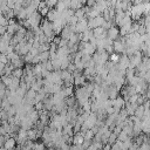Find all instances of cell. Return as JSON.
I'll use <instances>...</instances> for the list:
<instances>
[{
	"label": "cell",
	"mask_w": 150,
	"mask_h": 150,
	"mask_svg": "<svg viewBox=\"0 0 150 150\" xmlns=\"http://www.w3.org/2000/svg\"><path fill=\"white\" fill-rule=\"evenodd\" d=\"M62 90H63L66 97H71V96H74L73 94H75V93H74V86H73V87H63Z\"/></svg>",
	"instance_id": "obj_18"
},
{
	"label": "cell",
	"mask_w": 150,
	"mask_h": 150,
	"mask_svg": "<svg viewBox=\"0 0 150 150\" xmlns=\"http://www.w3.org/2000/svg\"><path fill=\"white\" fill-rule=\"evenodd\" d=\"M144 112H145V108L143 107V105H138V108L136 109V111H135V116H137L138 118H143V116H144Z\"/></svg>",
	"instance_id": "obj_19"
},
{
	"label": "cell",
	"mask_w": 150,
	"mask_h": 150,
	"mask_svg": "<svg viewBox=\"0 0 150 150\" xmlns=\"http://www.w3.org/2000/svg\"><path fill=\"white\" fill-rule=\"evenodd\" d=\"M86 2L84 1H79V0H73L70 2V9L73 11H77V9H81L82 7H84Z\"/></svg>",
	"instance_id": "obj_11"
},
{
	"label": "cell",
	"mask_w": 150,
	"mask_h": 150,
	"mask_svg": "<svg viewBox=\"0 0 150 150\" xmlns=\"http://www.w3.org/2000/svg\"><path fill=\"white\" fill-rule=\"evenodd\" d=\"M12 80H13V76H7V75H5V76H1V82H2V83H5V84L7 86V88L11 86V83H12Z\"/></svg>",
	"instance_id": "obj_21"
},
{
	"label": "cell",
	"mask_w": 150,
	"mask_h": 150,
	"mask_svg": "<svg viewBox=\"0 0 150 150\" xmlns=\"http://www.w3.org/2000/svg\"><path fill=\"white\" fill-rule=\"evenodd\" d=\"M107 34H108V38H109L110 40L116 41V40L120 38V29H118L116 26H112V27L107 32Z\"/></svg>",
	"instance_id": "obj_6"
},
{
	"label": "cell",
	"mask_w": 150,
	"mask_h": 150,
	"mask_svg": "<svg viewBox=\"0 0 150 150\" xmlns=\"http://www.w3.org/2000/svg\"><path fill=\"white\" fill-rule=\"evenodd\" d=\"M0 63L1 64H5V66H7L9 63V60H8V57H7L6 54H1L0 55Z\"/></svg>",
	"instance_id": "obj_29"
},
{
	"label": "cell",
	"mask_w": 150,
	"mask_h": 150,
	"mask_svg": "<svg viewBox=\"0 0 150 150\" xmlns=\"http://www.w3.org/2000/svg\"><path fill=\"white\" fill-rule=\"evenodd\" d=\"M145 28H146V33H148V34H150V25L145 26Z\"/></svg>",
	"instance_id": "obj_40"
},
{
	"label": "cell",
	"mask_w": 150,
	"mask_h": 150,
	"mask_svg": "<svg viewBox=\"0 0 150 150\" xmlns=\"http://www.w3.org/2000/svg\"><path fill=\"white\" fill-rule=\"evenodd\" d=\"M138 94H136V95H132L131 97H130V100H129V102L130 103H137V100H138Z\"/></svg>",
	"instance_id": "obj_34"
},
{
	"label": "cell",
	"mask_w": 150,
	"mask_h": 150,
	"mask_svg": "<svg viewBox=\"0 0 150 150\" xmlns=\"http://www.w3.org/2000/svg\"><path fill=\"white\" fill-rule=\"evenodd\" d=\"M134 127H130V125H125L123 128V131L129 136V137H134Z\"/></svg>",
	"instance_id": "obj_24"
},
{
	"label": "cell",
	"mask_w": 150,
	"mask_h": 150,
	"mask_svg": "<svg viewBox=\"0 0 150 150\" xmlns=\"http://www.w3.org/2000/svg\"><path fill=\"white\" fill-rule=\"evenodd\" d=\"M125 47H127V45H124L121 40H120V38L116 40V41H114V52L115 53H117V54H123L124 53V50H125Z\"/></svg>",
	"instance_id": "obj_5"
},
{
	"label": "cell",
	"mask_w": 150,
	"mask_h": 150,
	"mask_svg": "<svg viewBox=\"0 0 150 150\" xmlns=\"http://www.w3.org/2000/svg\"><path fill=\"white\" fill-rule=\"evenodd\" d=\"M124 108H125V110L128 111L129 116H134V115H135L136 109L138 108V104H137V103H130V102H127Z\"/></svg>",
	"instance_id": "obj_9"
},
{
	"label": "cell",
	"mask_w": 150,
	"mask_h": 150,
	"mask_svg": "<svg viewBox=\"0 0 150 150\" xmlns=\"http://www.w3.org/2000/svg\"><path fill=\"white\" fill-rule=\"evenodd\" d=\"M145 97H146L148 100H150V87L148 88V90H146V93H145Z\"/></svg>",
	"instance_id": "obj_39"
},
{
	"label": "cell",
	"mask_w": 150,
	"mask_h": 150,
	"mask_svg": "<svg viewBox=\"0 0 150 150\" xmlns=\"http://www.w3.org/2000/svg\"><path fill=\"white\" fill-rule=\"evenodd\" d=\"M143 20H144V26H148V25H150V14H149V15H145Z\"/></svg>",
	"instance_id": "obj_35"
},
{
	"label": "cell",
	"mask_w": 150,
	"mask_h": 150,
	"mask_svg": "<svg viewBox=\"0 0 150 150\" xmlns=\"http://www.w3.org/2000/svg\"><path fill=\"white\" fill-rule=\"evenodd\" d=\"M8 23H9L8 19H7V18H6L4 14H0V26L7 27V26H8Z\"/></svg>",
	"instance_id": "obj_26"
},
{
	"label": "cell",
	"mask_w": 150,
	"mask_h": 150,
	"mask_svg": "<svg viewBox=\"0 0 150 150\" xmlns=\"http://www.w3.org/2000/svg\"><path fill=\"white\" fill-rule=\"evenodd\" d=\"M110 59V54H108L107 52H103V53H98L96 52L94 55H93V60L96 64H105Z\"/></svg>",
	"instance_id": "obj_2"
},
{
	"label": "cell",
	"mask_w": 150,
	"mask_h": 150,
	"mask_svg": "<svg viewBox=\"0 0 150 150\" xmlns=\"http://www.w3.org/2000/svg\"><path fill=\"white\" fill-rule=\"evenodd\" d=\"M39 138V136H38V129H35V128H33V129H30V130H28V139L29 141H35V139H38Z\"/></svg>",
	"instance_id": "obj_16"
},
{
	"label": "cell",
	"mask_w": 150,
	"mask_h": 150,
	"mask_svg": "<svg viewBox=\"0 0 150 150\" xmlns=\"http://www.w3.org/2000/svg\"><path fill=\"white\" fill-rule=\"evenodd\" d=\"M70 146L71 145H69V144H67V143H64L61 148H60V150H70Z\"/></svg>",
	"instance_id": "obj_37"
},
{
	"label": "cell",
	"mask_w": 150,
	"mask_h": 150,
	"mask_svg": "<svg viewBox=\"0 0 150 150\" xmlns=\"http://www.w3.org/2000/svg\"><path fill=\"white\" fill-rule=\"evenodd\" d=\"M28 21L30 23V27L32 29L35 28V27H40V22H42V15L39 11H36L35 13H33L29 18H28Z\"/></svg>",
	"instance_id": "obj_4"
},
{
	"label": "cell",
	"mask_w": 150,
	"mask_h": 150,
	"mask_svg": "<svg viewBox=\"0 0 150 150\" xmlns=\"http://www.w3.org/2000/svg\"><path fill=\"white\" fill-rule=\"evenodd\" d=\"M125 101H124V98L122 97V96H118L116 100H112V107L114 108H117V109H124V107H125Z\"/></svg>",
	"instance_id": "obj_8"
},
{
	"label": "cell",
	"mask_w": 150,
	"mask_h": 150,
	"mask_svg": "<svg viewBox=\"0 0 150 150\" xmlns=\"http://www.w3.org/2000/svg\"><path fill=\"white\" fill-rule=\"evenodd\" d=\"M53 67H54V70H61V61L59 59H54L50 61Z\"/></svg>",
	"instance_id": "obj_23"
},
{
	"label": "cell",
	"mask_w": 150,
	"mask_h": 150,
	"mask_svg": "<svg viewBox=\"0 0 150 150\" xmlns=\"http://www.w3.org/2000/svg\"><path fill=\"white\" fill-rule=\"evenodd\" d=\"M23 74H25V71H23V69L22 68H19V69H14L13 70V74H12V76H14V77H18V79H22L23 77Z\"/></svg>",
	"instance_id": "obj_20"
},
{
	"label": "cell",
	"mask_w": 150,
	"mask_h": 150,
	"mask_svg": "<svg viewBox=\"0 0 150 150\" xmlns=\"http://www.w3.org/2000/svg\"><path fill=\"white\" fill-rule=\"evenodd\" d=\"M46 4H47V6H48L49 8H55L56 5H57V1H56V0H47Z\"/></svg>",
	"instance_id": "obj_30"
},
{
	"label": "cell",
	"mask_w": 150,
	"mask_h": 150,
	"mask_svg": "<svg viewBox=\"0 0 150 150\" xmlns=\"http://www.w3.org/2000/svg\"><path fill=\"white\" fill-rule=\"evenodd\" d=\"M83 137H84V139H87V141H94L95 134H94V132H93L91 130H87V131L84 132Z\"/></svg>",
	"instance_id": "obj_22"
},
{
	"label": "cell",
	"mask_w": 150,
	"mask_h": 150,
	"mask_svg": "<svg viewBox=\"0 0 150 150\" xmlns=\"http://www.w3.org/2000/svg\"><path fill=\"white\" fill-rule=\"evenodd\" d=\"M86 76L82 74V75H79V76H76V77H74V86H76L77 88H80V87H83L87 82H86Z\"/></svg>",
	"instance_id": "obj_10"
},
{
	"label": "cell",
	"mask_w": 150,
	"mask_h": 150,
	"mask_svg": "<svg viewBox=\"0 0 150 150\" xmlns=\"http://www.w3.org/2000/svg\"><path fill=\"white\" fill-rule=\"evenodd\" d=\"M116 142H117V135H116V134H114V132H111L110 137L108 138V143H109L110 145H114Z\"/></svg>",
	"instance_id": "obj_27"
},
{
	"label": "cell",
	"mask_w": 150,
	"mask_h": 150,
	"mask_svg": "<svg viewBox=\"0 0 150 150\" xmlns=\"http://www.w3.org/2000/svg\"><path fill=\"white\" fill-rule=\"evenodd\" d=\"M23 59H21V56L19 57V59H16V60H13V61H11V63L14 66V68L15 69H19V68H21L22 66H23Z\"/></svg>",
	"instance_id": "obj_17"
},
{
	"label": "cell",
	"mask_w": 150,
	"mask_h": 150,
	"mask_svg": "<svg viewBox=\"0 0 150 150\" xmlns=\"http://www.w3.org/2000/svg\"><path fill=\"white\" fill-rule=\"evenodd\" d=\"M34 108H35V110H38V111H41V110L45 109L42 102H38V103H35V104H34Z\"/></svg>",
	"instance_id": "obj_32"
},
{
	"label": "cell",
	"mask_w": 150,
	"mask_h": 150,
	"mask_svg": "<svg viewBox=\"0 0 150 150\" xmlns=\"http://www.w3.org/2000/svg\"><path fill=\"white\" fill-rule=\"evenodd\" d=\"M6 33H7V27L0 26V34H1V35H5Z\"/></svg>",
	"instance_id": "obj_36"
},
{
	"label": "cell",
	"mask_w": 150,
	"mask_h": 150,
	"mask_svg": "<svg viewBox=\"0 0 150 150\" xmlns=\"http://www.w3.org/2000/svg\"><path fill=\"white\" fill-rule=\"evenodd\" d=\"M75 97H76L77 101H81V100H90L91 94L86 89V87H80V88H76L75 89Z\"/></svg>",
	"instance_id": "obj_3"
},
{
	"label": "cell",
	"mask_w": 150,
	"mask_h": 150,
	"mask_svg": "<svg viewBox=\"0 0 150 150\" xmlns=\"http://www.w3.org/2000/svg\"><path fill=\"white\" fill-rule=\"evenodd\" d=\"M50 9H52V8H49V7L47 6L46 1H42V2L40 4V6H39V9H38V11L41 13V15H42V16H43V15H45V16H47V14H48V12H49Z\"/></svg>",
	"instance_id": "obj_13"
},
{
	"label": "cell",
	"mask_w": 150,
	"mask_h": 150,
	"mask_svg": "<svg viewBox=\"0 0 150 150\" xmlns=\"http://www.w3.org/2000/svg\"><path fill=\"white\" fill-rule=\"evenodd\" d=\"M84 141H86V139H84V137L81 135V132L75 134L74 137H73V144H74V145H82Z\"/></svg>",
	"instance_id": "obj_14"
},
{
	"label": "cell",
	"mask_w": 150,
	"mask_h": 150,
	"mask_svg": "<svg viewBox=\"0 0 150 150\" xmlns=\"http://www.w3.org/2000/svg\"><path fill=\"white\" fill-rule=\"evenodd\" d=\"M129 138H130V137H129L124 131H122V132L117 136V141H121V142H125V141H127V139H129Z\"/></svg>",
	"instance_id": "obj_28"
},
{
	"label": "cell",
	"mask_w": 150,
	"mask_h": 150,
	"mask_svg": "<svg viewBox=\"0 0 150 150\" xmlns=\"http://www.w3.org/2000/svg\"><path fill=\"white\" fill-rule=\"evenodd\" d=\"M120 59H121V55H120V54H117V53H112V54H110V59H109V61H111V62H114V63H118Z\"/></svg>",
	"instance_id": "obj_25"
},
{
	"label": "cell",
	"mask_w": 150,
	"mask_h": 150,
	"mask_svg": "<svg viewBox=\"0 0 150 150\" xmlns=\"http://www.w3.org/2000/svg\"><path fill=\"white\" fill-rule=\"evenodd\" d=\"M144 5V14L149 15L150 14V2H143Z\"/></svg>",
	"instance_id": "obj_31"
},
{
	"label": "cell",
	"mask_w": 150,
	"mask_h": 150,
	"mask_svg": "<svg viewBox=\"0 0 150 150\" xmlns=\"http://www.w3.org/2000/svg\"><path fill=\"white\" fill-rule=\"evenodd\" d=\"M15 144H16V139L13 138V137H11V138H8V139L6 141V143H5L4 146H5L7 150H12V149L15 148Z\"/></svg>",
	"instance_id": "obj_15"
},
{
	"label": "cell",
	"mask_w": 150,
	"mask_h": 150,
	"mask_svg": "<svg viewBox=\"0 0 150 150\" xmlns=\"http://www.w3.org/2000/svg\"><path fill=\"white\" fill-rule=\"evenodd\" d=\"M76 27H77V32H79V34L84 33L86 30H88V29H89V27H88V20H87V19L80 20V21L77 22Z\"/></svg>",
	"instance_id": "obj_7"
},
{
	"label": "cell",
	"mask_w": 150,
	"mask_h": 150,
	"mask_svg": "<svg viewBox=\"0 0 150 150\" xmlns=\"http://www.w3.org/2000/svg\"><path fill=\"white\" fill-rule=\"evenodd\" d=\"M41 29H42V32L45 33L46 36H48L50 39H54L55 33H54V29H53V22L48 21L47 19H43L42 23H41Z\"/></svg>",
	"instance_id": "obj_1"
},
{
	"label": "cell",
	"mask_w": 150,
	"mask_h": 150,
	"mask_svg": "<svg viewBox=\"0 0 150 150\" xmlns=\"http://www.w3.org/2000/svg\"><path fill=\"white\" fill-rule=\"evenodd\" d=\"M73 34H74V33L71 32L70 27H69V26H66V27L63 28L62 33H61V38H62V39H64V40H68V41H69V39L71 38V35H73Z\"/></svg>",
	"instance_id": "obj_12"
},
{
	"label": "cell",
	"mask_w": 150,
	"mask_h": 150,
	"mask_svg": "<svg viewBox=\"0 0 150 150\" xmlns=\"http://www.w3.org/2000/svg\"><path fill=\"white\" fill-rule=\"evenodd\" d=\"M102 150H112V145H110L109 143H108V144H104Z\"/></svg>",
	"instance_id": "obj_38"
},
{
	"label": "cell",
	"mask_w": 150,
	"mask_h": 150,
	"mask_svg": "<svg viewBox=\"0 0 150 150\" xmlns=\"http://www.w3.org/2000/svg\"><path fill=\"white\" fill-rule=\"evenodd\" d=\"M91 143H93L91 141H87V139H86V141L83 142V144L81 145V146H82V150H88V148L91 145Z\"/></svg>",
	"instance_id": "obj_33"
}]
</instances>
